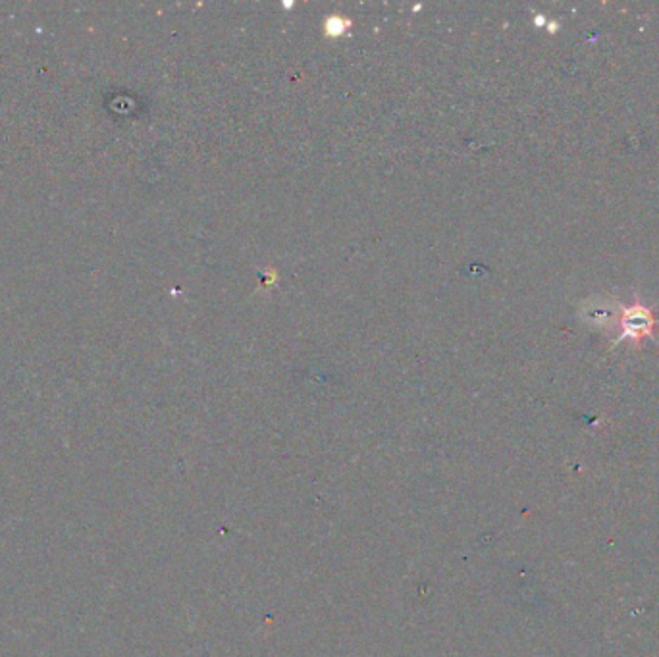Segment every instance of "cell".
<instances>
[{
    "label": "cell",
    "mask_w": 659,
    "mask_h": 657,
    "mask_svg": "<svg viewBox=\"0 0 659 657\" xmlns=\"http://www.w3.org/2000/svg\"><path fill=\"white\" fill-rule=\"evenodd\" d=\"M617 326H621L619 340L630 338V340L640 341L646 336H653L655 318L646 307L634 305V307H625L621 310V314L617 318Z\"/></svg>",
    "instance_id": "1"
},
{
    "label": "cell",
    "mask_w": 659,
    "mask_h": 657,
    "mask_svg": "<svg viewBox=\"0 0 659 657\" xmlns=\"http://www.w3.org/2000/svg\"><path fill=\"white\" fill-rule=\"evenodd\" d=\"M347 25L349 23L340 20V18H330V20H328V33H330V35H340V33L345 31Z\"/></svg>",
    "instance_id": "2"
}]
</instances>
